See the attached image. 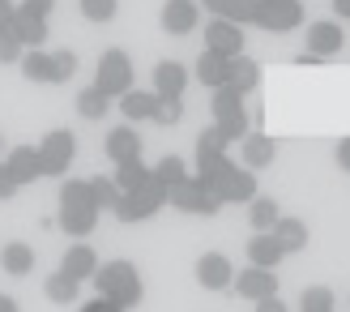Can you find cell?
<instances>
[{
  "mask_svg": "<svg viewBox=\"0 0 350 312\" xmlns=\"http://www.w3.org/2000/svg\"><path fill=\"white\" fill-rule=\"evenodd\" d=\"M13 13H17V5H13V0H0V30H5V26L13 22Z\"/></svg>",
  "mask_w": 350,
  "mask_h": 312,
  "instance_id": "obj_47",
  "label": "cell"
},
{
  "mask_svg": "<svg viewBox=\"0 0 350 312\" xmlns=\"http://www.w3.org/2000/svg\"><path fill=\"white\" fill-rule=\"evenodd\" d=\"M0 270L13 274V278H26V274L34 270V248L22 244V239H13V244L0 248Z\"/></svg>",
  "mask_w": 350,
  "mask_h": 312,
  "instance_id": "obj_25",
  "label": "cell"
},
{
  "mask_svg": "<svg viewBox=\"0 0 350 312\" xmlns=\"http://www.w3.org/2000/svg\"><path fill=\"white\" fill-rule=\"evenodd\" d=\"M13 193H17V180L9 176V167H5V163H0V201H9Z\"/></svg>",
  "mask_w": 350,
  "mask_h": 312,
  "instance_id": "obj_43",
  "label": "cell"
},
{
  "mask_svg": "<svg viewBox=\"0 0 350 312\" xmlns=\"http://www.w3.org/2000/svg\"><path fill=\"white\" fill-rule=\"evenodd\" d=\"M154 176H159L167 188H175L180 180H188V167H184V159H180V154H167V159H163L159 167H154Z\"/></svg>",
  "mask_w": 350,
  "mask_h": 312,
  "instance_id": "obj_38",
  "label": "cell"
},
{
  "mask_svg": "<svg viewBox=\"0 0 350 312\" xmlns=\"http://www.w3.org/2000/svg\"><path fill=\"white\" fill-rule=\"evenodd\" d=\"M94 86L107 99H120V94L133 90V60H129L124 47H107L98 56V77H94Z\"/></svg>",
  "mask_w": 350,
  "mask_h": 312,
  "instance_id": "obj_5",
  "label": "cell"
},
{
  "mask_svg": "<svg viewBox=\"0 0 350 312\" xmlns=\"http://www.w3.org/2000/svg\"><path fill=\"white\" fill-rule=\"evenodd\" d=\"M334 13H338V17H346V22H350V0H334Z\"/></svg>",
  "mask_w": 350,
  "mask_h": 312,
  "instance_id": "obj_48",
  "label": "cell"
},
{
  "mask_svg": "<svg viewBox=\"0 0 350 312\" xmlns=\"http://www.w3.org/2000/svg\"><path fill=\"white\" fill-rule=\"evenodd\" d=\"M81 5V17L85 22H111L120 13V0H77Z\"/></svg>",
  "mask_w": 350,
  "mask_h": 312,
  "instance_id": "obj_37",
  "label": "cell"
},
{
  "mask_svg": "<svg viewBox=\"0 0 350 312\" xmlns=\"http://www.w3.org/2000/svg\"><path fill=\"white\" fill-rule=\"evenodd\" d=\"M243 300H265V296H278V274L273 270H260V265H248L243 274H235V283H231Z\"/></svg>",
  "mask_w": 350,
  "mask_h": 312,
  "instance_id": "obj_12",
  "label": "cell"
},
{
  "mask_svg": "<svg viewBox=\"0 0 350 312\" xmlns=\"http://www.w3.org/2000/svg\"><path fill=\"white\" fill-rule=\"evenodd\" d=\"M243 39H248V34H243L239 22H231V17H209V26H205V47L209 51L235 60V56H243Z\"/></svg>",
  "mask_w": 350,
  "mask_h": 312,
  "instance_id": "obj_9",
  "label": "cell"
},
{
  "mask_svg": "<svg viewBox=\"0 0 350 312\" xmlns=\"http://www.w3.org/2000/svg\"><path fill=\"white\" fill-rule=\"evenodd\" d=\"M197 283L205 291H226V287L235 283V265L226 261L222 252H205L201 261H197Z\"/></svg>",
  "mask_w": 350,
  "mask_h": 312,
  "instance_id": "obj_13",
  "label": "cell"
},
{
  "mask_svg": "<svg viewBox=\"0 0 350 312\" xmlns=\"http://www.w3.org/2000/svg\"><path fill=\"white\" fill-rule=\"evenodd\" d=\"M159 22H163L167 34H175V39H180V34H192V30H197L201 9H197V0H167Z\"/></svg>",
  "mask_w": 350,
  "mask_h": 312,
  "instance_id": "obj_11",
  "label": "cell"
},
{
  "mask_svg": "<svg viewBox=\"0 0 350 312\" xmlns=\"http://www.w3.org/2000/svg\"><path fill=\"white\" fill-rule=\"evenodd\" d=\"M226 146H231V142H226L218 129H205V133L197 137V171H192V176H205L214 163H222V159H226Z\"/></svg>",
  "mask_w": 350,
  "mask_h": 312,
  "instance_id": "obj_21",
  "label": "cell"
},
{
  "mask_svg": "<svg viewBox=\"0 0 350 312\" xmlns=\"http://www.w3.org/2000/svg\"><path fill=\"white\" fill-rule=\"evenodd\" d=\"M231 86H235L239 94L256 90V86H260V64H256L252 56H235V60H231Z\"/></svg>",
  "mask_w": 350,
  "mask_h": 312,
  "instance_id": "obj_29",
  "label": "cell"
},
{
  "mask_svg": "<svg viewBox=\"0 0 350 312\" xmlns=\"http://www.w3.org/2000/svg\"><path fill=\"white\" fill-rule=\"evenodd\" d=\"M98 205L90 197V180H64L60 184V227L73 235V239H85L94 227H98Z\"/></svg>",
  "mask_w": 350,
  "mask_h": 312,
  "instance_id": "obj_1",
  "label": "cell"
},
{
  "mask_svg": "<svg viewBox=\"0 0 350 312\" xmlns=\"http://www.w3.org/2000/svg\"><path fill=\"white\" fill-rule=\"evenodd\" d=\"M103 150H107V159L120 167V163H129V159H142V133H137L133 125H120L107 133V142H103Z\"/></svg>",
  "mask_w": 350,
  "mask_h": 312,
  "instance_id": "obj_15",
  "label": "cell"
},
{
  "mask_svg": "<svg viewBox=\"0 0 350 312\" xmlns=\"http://www.w3.org/2000/svg\"><path fill=\"white\" fill-rule=\"evenodd\" d=\"M150 171H154V167H146L142 159H129V163H120V167L111 171V180L120 184V193H133V188H142V184L150 180Z\"/></svg>",
  "mask_w": 350,
  "mask_h": 312,
  "instance_id": "obj_30",
  "label": "cell"
},
{
  "mask_svg": "<svg viewBox=\"0 0 350 312\" xmlns=\"http://www.w3.org/2000/svg\"><path fill=\"white\" fill-rule=\"evenodd\" d=\"M107 107H111V99L98 90V86H85V90L77 94V116L81 120H103L107 116Z\"/></svg>",
  "mask_w": 350,
  "mask_h": 312,
  "instance_id": "obj_31",
  "label": "cell"
},
{
  "mask_svg": "<svg viewBox=\"0 0 350 312\" xmlns=\"http://www.w3.org/2000/svg\"><path fill=\"white\" fill-rule=\"evenodd\" d=\"M5 167H9V176L17 180V188L22 184H34L43 176V167H39V150L34 146H13L9 150V159H5Z\"/></svg>",
  "mask_w": 350,
  "mask_h": 312,
  "instance_id": "obj_17",
  "label": "cell"
},
{
  "mask_svg": "<svg viewBox=\"0 0 350 312\" xmlns=\"http://www.w3.org/2000/svg\"><path fill=\"white\" fill-rule=\"evenodd\" d=\"M334 291L329 287H308L304 296H299V312H334Z\"/></svg>",
  "mask_w": 350,
  "mask_h": 312,
  "instance_id": "obj_36",
  "label": "cell"
},
{
  "mask_svg": "<svg viewBox=\"0 0 350 312\" xmlns=\"http://www.w3.org/2000/svg\"><path fill=\"white\" fill-rule=\"evenodd\" d=\"M167 197H171V188L150 171V180H146L142 188H133V193L120 197V205H116L111 214H116L120 222H146V218H154V214L167 205Z\"/></svg>",
  "mask_w": 350,
  "mask_h": 312,
  "instance_id": "obj_4",
  "label": "cell"
},
{
  "mask_svg": "<svg viewBox=\"0 0 350 312\" xmlns=\"http://www.w3.org/2000/svg\"><path fill=\"white\" fill-rule=\"evenodd\" d=\"M192 68H197V81L205 86V90H218V86H231V60H226V56H218V51H201V56H197V64H192Z\"/></svg>",
  "mask_w": 350,
  "mask_h": 312,
  "instance_id": "obj_16",
  "label": "cell"
},
{
  "mask_svg": "<svg viewBox=\"0 0 350 312\" xmlns=\"http://www.w3.org/2000/svg\"><path fill=\"white\" fill-rule=\"evenodd\" d=\"M273 239L282 244L286 257H291V252H304V248H308V222H304V218H291V214H278Z\"/></svg>",
  "mask_w": 350,
  "mask_h": 312,
  "instance_id": "obj_20",
  "label": "cell"
},
{
  "mask_svg": "<svg viewBox=\"0 0 350 312\" xmlns=\"http://www.w3.org/2000/svg\"><path fill=\"white\" fill-rule=\"evenodd\" d=\"M0 312H22V308H17V300H13V296H0Z\"/></svg>",
  "mask_w": 350,
  "mask_h": 312,
  "instance_id": "obj_49",
  "label": "cell"
},
{
  "mask_svg": "<svg viewBox=\"0 0 350 312\" xmlns=\"http://www.w3.org/2000/svg\"><path fill=\"white\" fill-rule=\"evenodd\" d=\"M77 159V137L68 129H51L43 142H39V167L43 176H64Z\"/></svg>",
  "mask_w": 350,
  "mask_h": 312,
  "instance_id": "obj_6",
  "label": "cell"
},
{
  "mask_svg": "<svg viewBox=\"0 0 350 312\" xmlns=\"http://www.w3.org/2000/svg\"><path fill=\"white\" fill-rule=\"evenodd\" d=\"M256 312H291L282 304V296H265V300H256Z\"/></svg>",
  "mask_w": 350,
  "mask_h": 312,
  "instance_id": "obj_45",
  "label": "cell"
},
{
  "mask_svg": "<svg viewBox=\"0 0 350 312\" xmlns=\"http://www.w3.org/2000/svg\"><path fill=\"white\" fill-rule=\"evenodd\" d=\"M282 244L273 239V231H256L248 239V265H260V270H278V261H282Z\"/></svg>",
  "mask_w": 350,
  "mask_h": 312,
  "instance_id": "obj_22",
  "label": "cell"
},
{
  "mask_svg": "<svg viewBox=\"0 0 350 312\" xmlns=\"http://www.w3.org/2000/svg\"><path fill=\"white\" fill-rule=\"evenodd\" d=\"M167 205H175V210H184V214H218L222 210V201L209 193V184L201 176H188V180L175 184L171 197H167Z\"/></svg>",
  "mask_w": 350,
  "mask_h": 312,
  "instance_id": "obj_7",
  "label": "cell"
},
{
  "mask_svg": "<svg viewBox=\"0 0 350 312\" xmlns=\"http://www.w3.org/2000/svg\"><path fill=\"white\" fill-rule=\"evenodd\" d=\"M51 56H56V86L77 73V51H51Z\"/></svg>",
  "mask_w": 350,
  "mask_h": 312,
  "instance_id": "obj_40",
  "label": "cell"
},
{
  "mask_svg": "<svg viewBox=\"0 0 350 312\" xmlns=\"http://www.w3.org/2000/svg\"><path fill=\"white\" fill-rule=\"evenodd\" d=\"M273 154H278V142L269 133H248V137H243V167H248V171L269 167Z\"/></svg>",
  "mask_w": 350,
  "mask_h": 312,
  "instance_id": "obj_24",
  "label": "cell"
},
{
  "mask_svg": "<svg viewBox=\"0 0 350 312\" xmlns=\"http://www.w3.org/2000/svg\"><path fill=\"white\" fill-rule=\"evenodd\" d=\"M338 163H342V171L350 176V137H342V142H338Z\"/></svg>",
  "mask_w": 350,
  "mask_h": 312,
  "instance_id": "obj_46",
  "label": "cell"
},
{
  "mask_svg": "<svg viewBox=\"0 0 350 312\" xmlns=\"http://www.w3.org/2000/svg\"><path fill=\"white\" fill-rule=\"evenodd\" d=\"M77 291H81V283L73 278V274H64V270L47 274V283H43V296H47L51 304H73Z\"/></svg>",
  "mask_w": 350,
  "mask_h": 312,
  "instance_id": "obj_28",
  "label": "cell"
},
{
  "mask_svg": "<svg viewBox=\"0 0 350 312\" xmlns=\"http://www.w3.org/2000/svg\"><path fill=\"white\" fill-rule=\"evenodd\" d=\"M252 26L269 30V34H286L295 26H304V5H299V0H260Z\"/></svg>",
  "mask_w": 350,
  "mask_h": 312,
  "instance_id": "obj_8",
  "label": "cell"
},
{
  "mask_svg": "<svg viewBox=\"0 0 350 312\" xmlns=\"http://www.w3.org/2000/svg\"><path fill=\"white\" fill-rule=\"evenodd\" d=\"M209 107H214V120L235 116V112H243V94L235 86H218V90H209Z\"/></svg>",
  "mask_w": 350,
  "mask_h": 312,
  "instance_id": "obj_33",
  "label": "cell"
},
{
  "mask_svg": "<svg viewBox=\"0 0 350 312\" xmlns=\"http://www.w3.org/2000/svg\"><path fill=\"white\" fill-rule=\"evenodd\" d=\"M180 116H184V99H175V103H163V112L154 125H180Z\"/></svg>",
  "mask_w": 350,
  "mask_h": 312,
  "instance_id": "obj_42",
  "label": "cell"
},
{
  "mask_svg": "<svg viewBox=\"0 0 350 312\" xmlns=\"http://www.w3.org/2000/svg\"><path fill=\"white\" fill-rule=\"evenodd\" d=\"M94 287H98V296H103V300L120 304L124 312H129V308H137V304H142V296H146L142 274H137V265H133V261H107V265H98Z\"/></svg>",
  "mask_w": 350,
  "mask_h": 312,
  "instance_id": "obj_2",
  "label": "cell"
},
{
  "mask_svg": "<svg viewBox=\"0 0 350 312\" xmlns=\"http://www.w3.org/2000/svg\"><path fill=\"white\" fill-rule=\"evenodd\" d=\"M60 270H64V274H73L77 283H85V278H94V274H98V252H94L90 244H68Z\"/></svg>",
  "mask_w": 350,
  "mask_h": 312,
  "instance_id": "obj_23",
  "label": "cell"
},
{
  "mask_svg": "<svg viewBox=\"0 0 350 312\" xmlns=\"http://www.w3.org/2000/svg\"><path fill=\"white\" fill-rule=\"evenodd\" d=\"M81 312H124V308L111 304V300H103V296H94L90 304H81Z\"/></svg>",
  "mask_w": 350,
  "mask_h": 312,
  "instance_id": "obj_44",
  "label": "cell"
},
{
  "mask_svg": "<svg viewBox=\"0 0 350 312\" xmlns=\"http://www.w3.org/2000/svg\"><path fill=\"white\" fill-rule=\"evenodd\" d=\"M120 112H124V120H159L163 99L154 90H137V86H133L129 94H120Z\"/></svg>",
  "mask_w": 350,
  "mask_h": 312,
  "instance_id": "obj_18",
  "label": "cell"
},
{
  "mask_svg": "<svg viewBox=\"0 0 350 312\" xmlns=\"http://www.w3.org/2000/svg\"><path fill=\"white\" fill-rule=\"evenodd\" d=\"M56 9V0H17V13H30V17H47Z\"/></svg>",
  "mask_w": 350,
  "mask_h": 312,
  "instance_id": "obj_41",
  "label": "cell"
},
{
  "mask_svg": "<svg viewBox=\"0 0 350 312\" xmlns=\"http://www.w3.org/2000/svg\"><path fill=\"white\" fill-rule=\"evenodd\" d=\"M214 129L226 137V142H243V137L252 133V120H248V112H235V116H222V120H214Z\"/></svg>",
  "mask_w": 350,
  "mask_h": 312,
  "instance_id": "obj_35",
  "label": "cell"
},
{
  "mask_svg": "<svg viewBox=\"0 0 350 312\" xmlns=\"http://www.w3.org/2000/svg\"><path fill=\"white\" fill-rule=\"evenodd\" d=\"M0 150H5V137H0Z\"/></svg>",
  "mask_w": 350,
  "mask_h": 312,
  "instance_id": "obj_50",
  "label": "cell"
},
{
  "mask_svg": "<svg viewBox=\"0 0 350 312\" xmlns=\"http://www.w3.org/2000/svg\"><path fill=\"white\" fill-rule=\"evenodd\" d=\"M17 64H22V77H26V81H47V86H56V56H51V51L26 47Z\"/></svg>",
  "mask_w": 350,
  "mask_h": 312,
  "instance_id": "obj_19",
  "label": "cell"
},
{
  "mask_svg": "<svg viewBox=\"0 0 350 312\" xmlns=\"http://www.w3.org/2000/svg\"><path fill=\"white\" fill-rule=\"evenodd\" d=\"M13 30H17V39H22V47H43L47 43V17H30V13H13V22H9Z\"/></svg>",
  "mask_w": 350,
  "mask_h": 312,
  "instance_id": "obj_27",
  "label": "cell"
},
{
  "mask_svg": "<svg viewBox=\"0 0 350 312\" xmlns=\"http://www.w3.org/2000/svg\"><path fill=\"white\" fill-rule=\"evenodd\" d=\"M22 39H17V30L13 26H5V30H0V64H17V60H22Z\"/></svg>",
  "mask_w": 350,
  "mask_h": 312,
  "instance_id": "obj_39",
  "label": "cell"
},
{
  "mask_svg": "<svg viewBox=\"0 0 350 312\" xmlns=\"http://www.w3.org/2000/svg\"><path fill=\"white\" fill-rule=\"evenodd\" d=\"M342 47H346V34H342L338 22H312V30H308V51H312L317 60L338 56Z\"/></svg>",
  "mask_w": 350,
  "mask_h": 312,
  "instance_id": "obj_14",
  "label": "cell"
},
{
  "mask_svg": "<svg viewBox=\"0 0 350 312\" xmlns=\"http://www.w3.org/2000/svg\"><path fill=\"white\" fill-rule=\"evenodd\" d=\"M184 90H188V68L180 60H159L154 64V94H159L163 103L184 99Z\"/></svg>",
  "mask_w": 350,
  "mask_h": 312,
  "instance_id": "obj_10",
  "label": "cell"
},
{
  "mask_svg": "<svg viewBox=\"0 0 350 312\" xmlns=\"http://www.w3.org/2000/svg\"><path fill=\"white\" fill-rule=\"evenodd\" d=\"M248 222H252V231H273V222H278V201H273V197H252V201H248Z\"/></svg>",
  "mask_w": 350,
  "mask_h": 312,
  "instance_id": "obj_32",
  "label": "cell"
},
{
  "mask_svg": "<svg viewBox=\"0 0 350 312\" xmlns=\"http://www.w3.org/2000/svg\"><path fill=\"white\" fill-rule=\"evenodd\" d=\"M90 197H94V205H98V210H116L124 193H120V184H116V180H107V176H94V180H90Z\"/></svg>",
  "mask_w": 350,
  "mask_h": 312,
  "instance_id": "obj_34",
  "label": "cell"
},
{
  "mask_svg": "<svg viewBox=\"0 0 350 312\" xmlns=\"http://www.w3.org/2000/svg\"><path fill=\"white\" fill-rule=\"evenodd\" d=\"M256 5L260 0H205L209 17H231V22H239V26L256 22Z\"/></svg>",
  "mask_w": 350,
  "mask_h": 312,
  "instance_id": "obj_26",
  "label": "cell"
},
{
  "mask_svg": "<svg viewBox=\"0 0 350 312\" xmlns=\"http://www.w3.org/2000/svg\"><path fill=\"white\" fill-rule=\"evenodd\" d=\"M201 180L209 184V193H214L222 205H239V201H252L256 197V176L243 163H231V159L214 163Z\"/></svg>",
  "mask_w": 350,
  "mask_h": 312,
  "instance_id": "obj_3",
  "label": "cell"
}]
</instances>
